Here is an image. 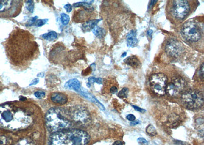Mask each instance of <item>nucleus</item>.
<instances>
[{"label": "nucleus", "mask_w": 204, "mask_h": 145, "mask_svg": "<svg viewBox=\"0 0 204 145\" xmlns=\"http://www.w3.org/2000/svg\"><path fill=\"white\" fill-rule=\"evenodd\" d=\"M88 83H94L95 82V81H96V78H94V77H90V78H88Z\"/></svg>", "instance_id": "f704fd0d"}, {"label": "nucleus", "mask_w": 204, "mask_h": 145, "mask_svg": "<svg viewBox=\"0 0 204 145\" xmlns=\"http://www.w3.org/2000/svg\"><path fill=\"white\" fill-rule=\"evenodd\" d=\"M34 95L38 99H41L45 96V93L43 91H36L34 93Z\"/></svg>", "instance_id": "bb28decb"}, {"label": "nucleus", "mask_w": 204, "mask_h": 145, "mask_svg": "<svg viewBox=\"0 0 204 145\" xmlns=\"http://www.w3.org/2000/svg\"><path fill=\"white\" fill-rule=\"evenodd\" d=\"M127 45L129 47H135L138 43V40L136 38V32L131 30L128 33L127 35Z\"/></svg>", "instance_id": "2eb2a0df"}, {"label": "nucleus", "mask_w": 204, "mask_h": 145, "mask_svg": "<svg viewBox=\"0 0 204 145\" xmlns=\"http://www.w3.org/2000/svg\"><path fill=\"white\" fill-rule=\"evenodd\" d=\"M26 98L24 97L23 96H21L20 97V100L21 101H24V100H26Z\"/></svg>", "instance_id": "37998d69"}, {"label": "nucleus", "mask_w": 204, "mask_h": 145, "mask_svg": "<svg viewBox=\"0 0 204 145\" xmlns=\"http://www.w3.org/2000/svg\"><path fill=\"white\" fill-rule=\"evenodd\" d=\"M72 7H73L72 6L69 4H68L64 6V8L66 10L67 12L68 13L71 12L72 11Z\"/></svg>", "instance_id": "c756f323"}, {"label": "nucleus", "mask_w": 204, "mask_h": 145, "mask_svg": "<svg viewBox=\"0 0 204 145\" xmlns=\"http://www.w3.org/2000/svg\"><path fill=\"white\" fill-rule=\"evenodd\" d=\"M92 32L94 34V35L99 38H102L105 37L106 35V30L104 28L101 27L96 26L92 30Z\"/></svg>", "instance_id": "a211bd4d"}, {"label": "nucleus", "mask_w": 204, "mask_h": 145, "mask_svg": "<svg viewBox=\"0 0 204 145\" xmlns=\"http://www.w3.org/2000/svg\"><path fill=\"white\" fill-rule=\"evenodd\" d=\"M126 118L128 119V120L130 121H131V122H132L133 121H135V119H136L135 116L132 115V114H129V115H127Z\"/></svg>", "instance_id": "2f4dec72"}, {"label": "nucleus", "mask_w": 204, "mask_h": 145, "mask_svg": "<svg viewBox=\"0 0 204 145\" xmlns=\"http://www.w3.org/2000/svg\"><path fill=\"white\" fill-rule=\"evenodd\" d=\"M129 93V89L127 88H124L119 91L118 96L121 98L127 97Z\"/></svg>", "instance_id": "5701e85b"}, {"label": "nucleus", "mask_w": 204, "mask_h": 145, "mask_svg": "<svg viewBox=\"0 0 204 145\" xmlns=\"http://www.w3.org/2000/svg\"><path fill=\"white\" fill-rule=\"evenodd\" d=\"M35 109L26 103L0 105V127L10 130L25 129L33 122Z\"/></svg>", "instance_id": "f03ea898"}, {"label": "nucleus", "mask_w": 204, "mask_h": 145, "mask_svg": "<svg viewBox=\"0 0 204 145\" xmlns=\"http://www.w3.org/2000/svg\"><path fill=\"white\" fill-rule=\"evenodd\" d=\"M95 82L98 84H102V79L101 78H96Z\"/></svg>", "instance_id": "4c0bfd02"}, {"label": "nucleus", "mask_w": 204, "mask_h": 145, "mask_svg": "<svg viewBox=\"0 0 204 145\" xmlns=\"http://www.w3.org/2000/svg\"><path fill=\"white\" fill-rule=\"evenodd\" d=\"M167 78L163 73L154 74L150 78V87L155 94L163 96L166 93Z\"/></svg>", "instance_id": "6e6552de"}, {"label": "nucleus", "mask_w": 204, "mask_h": 145, "mask_svg": "<svg viewBox=\"0 0 204 145\" xmlns=\"http://www.w3.org/2000/svg\"><path fill=\"white\" fill-rule=\"evenodd\" d=\"M61 22H62V24L66 26L68 25V23H69V21H70V18L69 16L65 13H62L61 15Z\"/></svg>", "instance_id": "b1692460"}, {"label": "nucleus", "mask_w": 204, "mask_h": 145, "mask_svg": "<svg viewBox=\"0 0 204 145\" xmlns=\"http://www.w3.org/2000/svg\"><path fill=\"white\" fill-rule=\"evenodd\" d=\"M139 123H140V121L139 120L133 121L130 123V125H136L139 124Z\"/></svg>", "instance_id": "e433bc0d"}, {"label": "nucleus", "mask_w": 204, "mask_h": 145, "mask_svg": "<svg viewBox=\"0 0 204 145\" xmlns=\"http://www.w3.org/2000/svg\"><path fill=\"white\" fill-rule=\"evenodd\" d=\"M146 132L150 136H155L157 134L156 130L152 125H149L146 129Z\"/></svg>", "instance_id": "aec40b11"}, {"label": "nucleus", "mask_w": 204, "mask_h": 145, "mask_svg": "<svg viewBox=\"0 0 204 145\" xmlns=\"http://www.w3.org/2000/svg\"><path fill=\"white\" fill-rule=\"evenodd\" d=\"M117 91H118V90H117V88L116 87H114V86L111 87L110 88V92L112 94H116V93H117Z\"/></svg>", "instance_id": "72a5a7b5"}, {"label": "nucleus", "mask_w": 204, "mask_h": 145, "mask_svg": "<svg viewBox=\"0 0 204 145\" xmlns=\"http://www.w3.org/2000/svg\"><path fill=\"white\" fill-rule=\"evenodd\" d=\"M113 145H124V144H123L122 142H121V141H116V142H114L113 144Z\"/></svg>", "instance_id": "58836bf2"}, {"label": "nucleus", "mask_w": 204, "mask_h": 145, "mask_svg": "<svg viewBox=\"0 0 204 145\" xmlns=\"http://www.w3.org/2000/svg\"><path fill=\"white\" fill-rule=\"evenodd\" d=\"M132 106H133L134 108L136 111H139V112H141V113H142L146 111V110H144V109H142V108H139L138 106H135V105H132Z\"/></svg>", "instance_id": "473e14b6"}, {"label": "nucleus", "mask_w": 204, "mask_h": 145, "mask_svg": "<svg viewBox=\"0 0 204 145\" xmlns=\"http://www.w3.org/2000/svg\"><path fill=\"white\" fill-rule=\"evenodd\" d=\"M137 141L138 143H140L142 144H146V145L148 144V142H147V141L143 138H138Z\"/></svg>", "instance_id": "7c9ffc66"}, {"label": "nucleus", "mask_w": 204, "mask_h": 145, "mask_svg": "<svg viewBox=\"0 0 204 145\" xmlns=\"http://www.w3.org/2000/svg\"><path fill=\"white\" fill-rule=\"evenodd\" d=\"M1 85H0V90H1Z\"/></svg>", "instance_id": "a18cd8bd"}, {"label": "nucleus", "mask_w": 204, "mask_h": 145, "mask_svg": "<svg viewBox=\"0 0 204 145\" xmlns=\"http://www.w3.org/2000/svg\"><path fill=\"white\" fill-rule=\"evenodd\" d=\"M38 18V16H35L34 18H31L30 20L29 21L27 25H26V26L30 27L31 26H33V25H34V23H35V22L36 21V19H37Z\"/></svg>", "instance_id": "c85d7f7f"}, {"label": "nucleus", "mask_w": 204, "mask_h": 145, "mask_svg": "<svg viewBox=\"0 0 204 145\" xmlns=\"http://www.w3.org/2000/svg\"><path fill=\"white\" fill-rule=\"evenodd\" d=\"M16 145H34V143L30 138H25L20 141Z\"/></svg>", "instance_id": "4be33fe9"}, {"label": "nucleus", "mask_w": 204, "mask_h": 145, "mask_svg": "<svg viewBox=\"0 0 204 145\" xmlns=\"http://www.w3.org/2000/svg\"><path fill=\"white\" fill-rule=\"evenodd\" d=\"M90 136L79 129H68L54 132L49 138V145H87Z\"/></svg>", "instance_id": "20e7f679"}, {"label": "nucleus", "mask_w": 204, "mask_h": 145, "mask_svg": "<svg viewBox=\"0 0 204 145\" xmlns=\"http://www.w3.org/2000/svg\"><path fill=\"white\" fill-rule=\"evenodd\" d=\"M64 87L67 89L73 90L78 92H80L81 91V83L80 81L76 78L68 81L65 83Z\"/></svg>", "instance_id": "4468645a"}, {"label": "nucleus", "mask_w": 204, "mask_h": 145, "mask_svg": "<svg viewBox=\"0 0 204 145\" xmlns=\"http://www.w3.org/2000/svg\"><path fill=\"white\" fill-rule=\"evenodd\" d=\"M27 3L28 4V6H27V8L30 12H33L34 10V3L33 1H28Z\"/></svg>", "instance_id": "a878e982"}, {"label": "nucleus", "mask_w": 204, "mask_h": 145, "mask_svg": "<svg viewBox=\"0 0 204 145\" xmlns=\"http://www.w3.org/2000/svg\"><path fill=\"white\" fill-rule=\"evenodd\" d=\"M51 100L55 104L63 105L67 103L68 98L66 94H63L61 92H56L52 94Z\"/></svg>", "instance_id": "f8f14e48"}, {"label": "nucleus", "mask_w": 204, "mask_h": 145, "mask_svg": "<svg viewBox=\"0 0 204 145\" xmlns=\"http://www.w3.org/2000/svg\"><path fill=\"white\" fill-rule=\"evenodd\" d=\"M73 6L74 7H84L85 8L88 9H91V6L90 3H86V2H78L73 4Z\"/></svg>", "instance_id": "412c9836"}, {"label": "nucleus", "mask_w": 204, "mask_h": 145, "mask_svg": "<svg viewBox=\"0 0 204 145\" xmlns=\"http://www.w3.org/2000/svg\"><path fill=\"white\" fill-rule=\"evenodd\" d=\"M181 33L185 39L190 42H197L202 36L199 25L193 20L188 21L183 25Z\"/></svg>", "instance_id": "423d86ee"}, {"label": "nucleus", "mask_w": 204, "mask_h": 145, "mask_svg": "<svg viewBox=\"0 0 204 145\" xmlns=\"http://www.w3.org/2000/svg\"><path fill=\"white\" fill-rule=\"evenodd\" d=\"M157 2V1H151V3H150V5L149 7L152 6L154 5L156 3V2Z\"/></svg>", "instance_id": "a19ab883"}, {"label": "nucleus", "mask_w": 204, "mask_h": 145, "mask_svg": "<svg viewBox=\"0 0 204 145\" xmlns=\"http://www.w3.org/2000/svg\"><path fill=\"white\" fill-rule=\"evenodd\" d=\"M99 20H92L88 21H86L85 23L82 26V29L83 31L84 32H87L91 31L94 29V27L96 26V25L99 21H101Z\"/></svg>", "instance_id": "dca6fc26"}, {"label": "nucleus", "mask_w": 204, "mask_h": 145, "mask_svg": "<svg viewBox=\"0 0 204 145\" xmlns=\"http://www.w3.org/2000/svg\"><path fill=\"white\" fill-rule=\"evenodd\" d=\"M22 1H0V13L7 17H14L21 11L23 5Z\"/></svg>", "instance_id": "0eeeda50"}, {"label": "nucleus", "mask_w": 204, "mask_h": 145, "mask_svg": "<svg viewBox=\"0 0 204 145\" xmlns=\"http://www.w3.org/2000/svg\"><path fill=\"white\" fill-rule=\"evenodd\" d=\"M126 55H127V53L125 52V53H123V54H122V57H125Z\"/></svg>", "instance_id": "c03bdc74"}, {"label": "nucleus", "mask_w": 204, "mask_h": 145, "mask_svg": "<svg viewBox=\"0 0 204 145\" xmlns=\"http://www.w3.org/2000/svg\"><path fill=\"white\" fill-rule=\"evenodd\" d=\"M48 19H43V20H38L36 21L34 25L36 27H42L48 22Z\"/></svg>", "instance_id": "393cba45"}, {"label": "nucleus", "mask_w": 204, "mask_h": 145, "mask_svg": "<svg viewBox=\"0 0 204 145\" xmlns=\"http://www.w3.org/2000/svg\"><path fill=\"white\" fill-rule=\"evenodd\" d=\"M165 50L169 56L177 58L183 53L184 46L177 39H170L167 42Z\"/></svg>", "instance_id": "9b49d317"}, {"label": "nucleus", "mask_w": 204, "mask_h": 145, "mask_svg": "<svg viewBox=\"0 0 204 145\" xmlns=\"http://www.w3.org/2000/svg\"><path fill=\"white\" fill-rule=\"evenodd\" d=\"M190 10L188 1L185 0H176L173 1L172 13L174 16L179 19H183L188 15Z\"/></svg>", "instance_id": "9d476101"}, {"label": "nucleus", "mask_w": 204, "mask_h": 145, "mask_svg": "<svg viewBox=\"0 0 204 145\" xmlns=\"http://www.w3.org/2000/svg\"><path fill=\"white\" fill-rule=\"evenodd\" d=\"M84 10H80L75 11L73 16V21L76 23H80L86 20V12L91 11V9H86L84 8Z\"/></svg>", "instance_id": "ddd939ff"}, {"label": "nucleus", "mask_w": 204, "mask_h": 145, "mask_svg": "<svg viewBox=\"0 0 204 145\" xmlns=\"http://www.w3.org/2000/svg\"><path fill=\"white\" fill-rule=\"evenodd\" d=\"M153 31L152 30H150L147 32V34L150 37L152 36V35L153 34Z\"/></svg>", "instance_id": "ea45409f"}, {"label": "nucleus", "mask_w": 204, "mask_h": 145, "mask_svg": "<svg viewBox=\"0 0 204 145\" xmlns=\"http://www.w3.org/2000/svg\"><path fill=\"white\" fill-rule=\"evenodd\" d=\"M39 81V80L38 78H35L34 80H33L32 83L30 84V86H32V85H36L37 83H38Z\"/></svg>", "instance_id": "c9c22d12"}, {"label": "nucleus", "mask_w": 204, "mask_h": 145, "mask_svg": "<svg viewBox=\"0 0 204 145\" xmlns=\"http://www.w3.org/2000/svg\"><path fill=\"white\" fill-rule=\"evenodd\" d=\"M7 56L16 67H28L39 56L38 45L28 31L16 28L9 35L6 44Z\"/></svg>", "instance_id": "f257e3e1"}, {"label": "nucleus", "mask_w": 204, "mask_h": 145, "mask_svg": "<svg viewBox=\"0 0 204 145\" xmlns=\"http://www.w3.org/2000/svg\"><path fill=\"white\" fill-rule=\"evenodd\" d=\"M124 62L126 64L131 66L134 68H137L140 67L141 66V63L137 57L135 56H130L125 59Z\"/></svg>", "instance_id": "f3484780"}, {"label": "nucleus", "mask_w": 204, "mask_h": 145, "mask_svg": "<svg viewBox=\"0 0 204 145\" xmlns=\"http://www.w3.org/2000/svg\"><path fill=\"white\" fill-rule=\"evenodd\" d=\"M186 81L180 76H174L170 83L167 85L166 92L170 97H177L182 94L186 87Z\"/></svg>", "instance_id": "1a4fd4ad"}, {"label": "nucleus", "mask_w": 204, "mask_h": 145, "mask_svg": "<svg viewBox=\"0 0 204 145\" xmlns=\"http://www.w3.org/2000/svg\"><path fill=\"white\" fill-rule=\"evenodd\" d=\"M85 112L81 105L69 108H53L46 112V120L52 132L71 129L75 126H83Z\"/></svg>", "instance_id": "7ed1b4c3"}, {"label": "nucleus", "mask_w": 204, "mask_h": 145, "mask_svg": "<svg viewBox=\"0 0 204 145\" xmlns=\"http://www.w3.org/2000/svg\"><path fill=\"white\" fill-rule=\"evenodd\" d=\"M204 63H202L201 65V67H200V69L199 72V76L202 81L204 80Z\"/></svg>", "instance_id": "cd10ccee"}, {"label": "nucleus", "mask_w": 204, "mask_h": 145, "mask_svg": "<svg viewBox=\"0 0 204 145\" xmlns=\"http://www.w3.org/2000/svg\"><path fill=\"white\" fill-rule=\"evenodd\" d=\"M181 99L188 108L197 109L204 104V94L203 92L196 90H188L182 93Z\"/></svg>", "instance_id": "39448f33"}, {"label": "nucleus", "mask_w": 204, "mask_h": 145, "mask_svg": "<svg viewBox=\"0 0 204 145\" xmlns=\"http://www.w3.org/2000/svg\"><path fill=\"white\" fill-rule=\"evenodd\" d=\"M58 36V34H57L56 32H54V31H51V32H49L48 33H46L42 35V37L44 39H46V40L53 41L55 39H56Z\"/></svg>", "instance_id": "6ab92c4d"}, {"label": "nucleus", "mask_w": 204, "mask_h": 145, "mask_svg": "<svg viewBox=\"0 0 204 145\" xmlns=\"http://www.w3.org/2000/svg\"><path fill=\"white\" fill-rule=\"evenodd\" d=\"M44 73L41 72L38 74V77H41V78H43L44 76Z\"/></svg>", "instance_id": "79ce46f5"}]
</instances>
